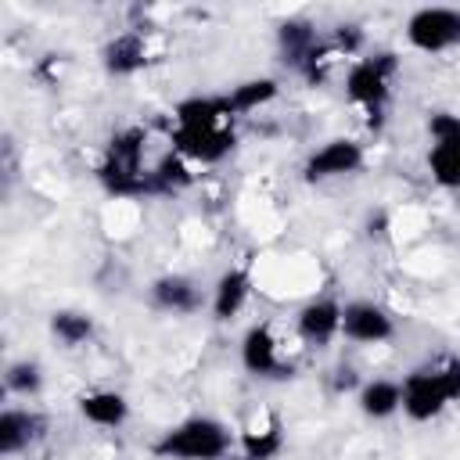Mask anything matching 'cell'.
Instances as JSON below:
<instances>
[{
  "mask_svg": "<svg viewBox=\"0 0 460 460\" xmlns=\"http://www.w3.org/2000/svg\"><path fill=\"white\" fill-rule=\"evenodd\" d=\"M43 428H47L43 417L32 413V410H18V406L4 410V413H0V453H4V456L22 453L25 446H32V442L43 435Z\"/></svg>",
  "mask_w": 460,
  "mask_h": 460,
  "instance_id": "obj_13",
  "label": "cell"
},
{
  "mask_svg": "<svg viewBox=\"0 0 460 460\" xmlns=\"http://www.w3.org/2000/svg\"><path fill=\"white\" fill-rule=\"evenodd\" d=\"M241 363L255 377H288L291 367L280 363V345L270 331V323H252L241 338Z\"/></svg>",
  "mask_w": 460,
  "mask_h": 460,
  "instance_id": "obj_10",
  "label": "cell"
},
{
  "mask_svg": "<svg viewBox=\"0 0 460 460\" xmlns=\"http://www.w3.org/2000/svg\"><path fill=\"white\" fill-rule=\"evenodd\" d=\"M79 413H83L90 424H97V428H119V424H126V417H129V402H126V395L115 392V388H97V392H86V395L79 399Z\"/></svg>",
  "mask_w": 460,
  "mask_h": 460,
  "instance_id": "obj_15",
  "label": "cell"
},
{
  "mask_svg": "<svg viewBox=\"0 0 460 460\" xmlns=\"http://www.w3.org/2000/svg\"><path fill=\"white\" fill-rule=\"evenodd\" d=\"M248 295H252V273H248V266H230V270H223L219 280H216V288H212V316H216V320L237 316V313L244 309Z\"/></svg>",
  "mask_w": 460,
  "mask_h": 460,
  "instance_id": "obj_12",
  "label": "cell"
},
{
  "mask_svg": "<svg viewBox=\"0 0 460 460\" xmlns=\"http://www.w3.org/2000/svg\"><path fill=\"white\" fill-rule=\"evenodd\" d=\"M230 431L216 417H187L176 428L162 431V438L151 446L162 460H219L230 449Z\"/></svg>",
  "mask_w": 460,
  "mask_h": 460,
  "instance_id": "obj_4",
  "label": "cell"
},
{
  "mask_svg": "<svg viewBox=\"0 0 460 460\" xmlns=\"http://www.w3.org/2000/svg\"><path fill=\"white\" fill-rule=\"evenodd\" d=\"M363 169V147L349 137H334L327 140L323 147H316L305 165H302V176L309 183H323V180H338V176H352Z\"/></svg>",
  "mask_w": 460,
  "mask_h": 460,
  "instance_id": "obj_8",
  "label": "cell"
},
{
  "mask_svg": "<svg viewBox=\"0 0 460 460\" xmlns=\"http://www.w3.org/2000/svg\"><path fill=\"white\" fill-rule=\"evenodd\" d=\"M151 302L165 313H194L201 305V291L183 273H165L151 284Z\"/></svg>",
  "mask_w": 460,
  "mask_h": 460,
  "instance_id": "obj_14",
  "label": "cell"
},
{
  "mask_svg": "<svg viewBox=\"0 0 460 460\" xmlns=\"http://www.w3.org/2000/svg\"><path fill=\"white\" fill-rule=\"evenodd\" d=\"M190 183V172H187V162L183 155H165L155 169H151V190H162V194H172V190H183Z\"/></svg>",
  "mask_w": 460,
  "mask_h": 460,
  "instance_id": "obj_22",
  "label": "cell"
},
{
  "mask_svg": "<svg viewBox=\"0 0 460 460\" xmlns=\"http://www.w3.org/2000/svg\"><path fill=\"white\" fill-rule=\"evenodd\" d=\"M147 65V43L140 32H119L104 47V68L111 75H133Z\"/></svg>",
  "mask_w": 460,
  "mask_h": 460,
  "instance_id": "obj_16",
  "label": "cell"
},
{
  "mask_svg": "<svg viewBox=\"0 0 460 460\" xmlns=\"http://www.w3.org/2000/svg\"><path fill=\"white\" fill-rule=\"evenodd\" d=\"M460 399V359L438 367H417L402 381V413L410 420H431Z\"/></svg>",
  "mask_w": 460,
  "mask_h": 460,
  "instance_id": "obj_3",
  "label": "cell"
},
{
  "mask_svg": "<svg viewBox=\"0 0 460 460\" xmlns=\"http://www.w3.org/2000/svg\"><path fill=\"white\" fill-rule=\"evenodd\" d=\"M352 385H356V370H352V367H341L338 377H334V388L345 392V388H352Z\"/></svg>",
  "mask_w": 460,
  "mask_h": 460,
  "instance_id": "obj_24",
  "label": "cell"
},
{
  "mask_svg": "<svg viewBox=\"0 0 460 460\" xmlns=\"http://www.w3.org/2000/svg\"><path fill=\"white\" fill-rule=\"evenodd\" d=\"M277 40H280L284 58H288L295 68H302V65L309 61V54L320 47L316 32H313L309 25H302V22H284V25H280V32H277Z\"/></svg>",
  "mask_w": 460,
  "mask_h": 460,
  "instance_id": "obj_18",
  "label": "cell"
},
{
  "mask_svg": "<svg viewBox=\"0 0 460 460\" xmlns=\"http://www.w3.org/2000/svg\"><path fill=\"white\" fill-rule=\"evenodd\" d=\"M172 151L194 162H219L234 147V108L226 97H187L172 111Z\"/></svg>",
  "mask_w": 460,
  "mask_h": 460,
  "instance_id": "obj_1",
  "label": "cell"
},
{
  "mask_svg": "<svg viewBox=\"0 0 460 460\" xmlns=\"http://www.w3.org/2000/svg\"><path fill=\"white\" fill-rule=\"evenodd\" d=\"M50 331H54V338H58L61 345L75 349V345L90 341V334H93V320H90L86 313H75V309H58V313L50 316Z\"/></svg>",
  "mask_w": 460,
  "mask_h": 460,
  "instance_id": "obj_21",
  "label": "cell"
},
{
  "mask_svg": "<svg viewBox=\"0 0 460 460\" xmlns=\"http://www.w3.org/2000/svg\"><path fill=\"white\" fill-rule=\"evenodd\" d=\"M431 133V151H428V169L438 187L460 190V115L453 111H435L428 119Z\"/></svg>",
  "mask_w": 460,
  "mask_h": 460,
  "instance_id": "obj_6",
  "label": "cell"
},
{
  "mask_svg": "<svg viewBox=\"0 0 460 460\" xmlns=\"http://www.w3.org/2000/svg\"><path fill=\"white\" fill-rule=\"evenodd\" d=\"M406 40L410 47L424 54H438L453 43H460V11L453 7H420L406 22Z\"/></svg>",
  "mask_w": 460,
  "mask_h": 460,
  "instance_id": "obj_7",
  "label": "cell"
},
{
  "mask_svg": "<svg viewBox=\"0 0 460 460\" xmlns=\"http://www.w3.org/2000/svg\"><path fill=\"white\" fill-rule=\"evenodd\" d=\"M144 144H147V133L140 126H126L108 140L104 162L97 169L108 194L137 198L151 190V169H144Z\"/></svg>",
  "mask_w": 460,
  "mask_h": 460,
  "instance_id": "obj_2",
  "label": "cell"
},
{
  "mask_svg": "<svg viewBox=\"0 0 460 460\" xmlns=\"http://www.w3.org/2000/svg\"><path fill=\"white\" fill-rule=\"evenodd\" d=\"M359 410H363V417H370V420L392 417L395 410H402V385H399V381H385V377L367 381V385L359 388Z\"/></svg>",
  "mask_w": 460,
  "mask_h": 460,
  "instance_id": "obj_17",
  "label": "cell"
},
{
  "mask_svg": "<svg viewBox=\"0 0 460 460\" xmlns=\"http://www.w3.org/2000/svg\"><path fill=\"white\" fill-rule=\"evenodd\" d=\"M4 385H7V392H14V395H36L40 388H43V374H40V367L32 363V359H18V363H11L7 367V374H4Z\"/></svg>",
  "mask_w": 460,
  "mask_h": 460,
  "instance_id": "obj_23",
  "label": "cell"
},
{
  "mask_svg": "<svg viewBox=\"0 0 460 460\" xmlns=\"http://www.w3.org/2000/svg\"><path fill=\"white\" fill-rule=\"evenodd\" d=\"M298 334L309 345H327L334 334H341V305L334 298H313L298 313Z\"/></svg>",
  "mask_w": 460,
  "mask_h": 460,
  "instance_id": "obj_11",
  "label": "cell"
},
{
  "mask_svg": "<svg viewBox=\"0 0 460 460\" xmlns=\"http://www.w3.org/2000/svg\"><path fill=\"white\" fill-rule=\"evenodd\" d=\"M341 334L359 345H377L395 334V323L377 302H349L341 305Z\"/></svg>",
  "mask_w": 460,
  "mask_h": 460,
  "instance_id": "obj_9",
  "label": "cell"
},
{
  "mask_svg": "<svg viewBox=\"0 0 460 460\" xmlns=\"http://www.w3.org/2000/svg\"><path fill=\"white\" fill-rule=\"evenodd\" d=\"M284 446V435H280V424L270 420L266 428H248L241 435V453L244 460H273Z\"/></svg>",
  "mask_w": 460,
  "mask_h": 460,
  "instance_id": "obj_20",
  "label": "cell"
},
{
  "mask_svg": "<svg viewBox=\"0 0 460 460\" xmlns=\"http://www.w3.org/2000/svg\"><path fill=\"white\" fill-rule=\"evenodd\" d=\"M399 61L395 54H370V58H359L349 75H345V93L352 104H359L370 122H381V111H385V101H388V86H392V75H395Z\"/></svg>",
  "mask_w": 460,
  "mask_h": 460,
  "instance_id": "obj_5",
  "label": "cell"
},
{
  "mask_svg": "<svg viewBox=\"0 0 460 460\" xmlns=\"http://www.w3.org/2000/svg\"><path fill=\"white\" fill-rule=\"evenodd\" d=\"M273 97H277V79H270V75L248 79V83H241V86H234V90L226 93V101H230L234 115H248V111H255V108L270 104Z\"/></svg>",
  "mask_w": 460,
  "mask_h": 460,
  "instance_id": "obj_19",
  "label": "cell"
}]
</instances>
